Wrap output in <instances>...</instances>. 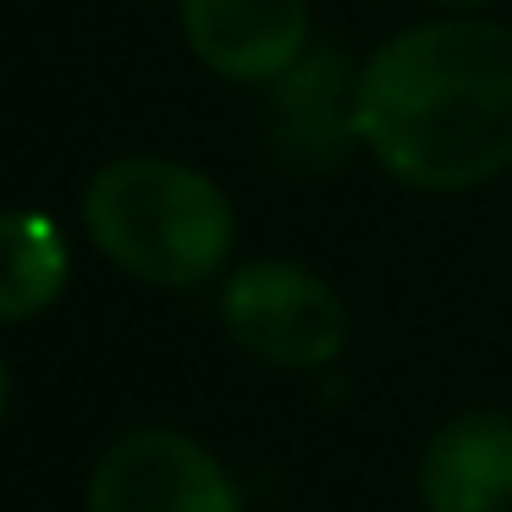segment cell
Listing matches in <instances>:
<instances>
[{
    "mask_svg": "<svg viewBox=\"0 0 512 512\" xmlns=\"http://www.w3.org/2000/svg\"><path fill=\"white\" fill-rule=\"evenodd\" d=\"M193 61L226 83H270L314 45L309 0H177Z\"/></svg>",
    "mask_w": 512,
    "mask_h": 512,
    "instance_id": "8992f818",
    "label": "cell"
},
{
    "mask_svg": "<svg viewBox=\"0 0 512 512\" xmlns=\"http://www.w3.org/2000/svg\"><path fill=\"white\" fill-rule=\"evenodd\" d=\"M358 61L320 45L303 50L276 83H270V155L292 177H331L358 149L353 127Z\"/></svg>",
    "mask_w": 512,
    "mask_h": 512,
    "instance_id": "5b68a950",
    "label": "cell"
},
{
    "mask_svg": "<svg viewBox=\"0 0 512 512\" xmlns=\"http://www.w3.org/2000/svg\"><path fill=\"white\" fill-rule=\"evenodd\" d=\"M430 6H446V12H485L496 0H430Z\"/></svg>",
    "mask_w": 512,
    "mask_h": 512,
    "instance_id": "30bf717a",
    "label": "cell"
},
{
    "mask_svg": "<svg viewBox=\"0 0 512 512\" xmlns=\"http://www.w3.org/2000/svg\"><path fill=\"white\" fill-rule=\"evenodd\" d=\"M6 413H12V369L0 358V424H6Z\"/></svg>",
    "mask_w": 512,
    "mask_h": 512,
    "instance_id": "9c48e42d",
    "label": "cell"
},
{
    "mask_svg": "<svg viewBox=\"0 0 512 512\" xmlns=\"http://www.w3.org/2000/svg\"><path fill=\"white\" fill-rule=\"evenodd\" d=\"M83 232L122 276L144 287H204L237 243V215L221 182L188 160L122 155L83 188Z\"/></svg>",
    "mask_w": 512,
    "mask_h": 512,
    "instance_id": "7a4b0ae2",
    "label": "cell"
},
{
    "mask_svg": "<svg viewBox=\"0 0 512 512\" xmlns=\"http://www.w3.org/2000/svg\"><path fill=\"white\" fill-rule=\"evenodd\" d=\"M89 512H243V496L210 446L166 424H144L100 452Z\"/></svg>",
    "mask_w": 512,
    "mask_h": 512,
    "instance_id": "277c9868",
    "label": "cell"
},
{
    "mask_svg": "<svg viewBox=\"0 0 512 512\" xmlns=\"http://www.w3.org/2000/svg\"><path fill=\"white\" fill-rule=\"evenodd\" d=\"M221 325L270 369H325L347 347V303L298 259H248L221 287Z\"/></svg>",
    "mask_w": 512,
    "mask_h": 512,
    "instance_id": "3957f363",
    "label": "cell"
},
{
    "mask_svg": "<svg viewBox=\"0 0 512 512\" xmlns=\"http://www.w3.org/2000/svg\"><path fill=\"white\" fill-rule=\"evenodd\" d=\"M67 237L39 210H0V325L34 320L67 292Z\"/></svg>",
    "mask_w": 512,
    "mask_h": 512,
    "instance_id": "ba28073f",
    "label": "cell"
},
{
    "mask_svg": "<svg viewBox=\"0 0 512 512\" xmlns=\"http://www.w3.org/2000/svg\"><path fill=\"white\" fill-rule=\"evenodd\" d=\"M358 149L413 193L512 171V28L479 12L408 23L358 61Z\"/></svg>",
    "mask_w": 512,
    "mask_h": 512,
    "instance_id": "6da1fadb",
    "label": "cell"
},
{
    "mask_svg": "<svg viewBox=\"0 0 512 512\" xmlns=\"http://www.w3.org/2000/svg\"><path fill=\"white\" fill-rule=\"evenodd\" d=\"M424 512H507L512 507V419L496 408L457 413L419 457Z\"/></svg>",
    "mask_w": 512,
    "mask_h": 512,
    "instance_id": "52a82bcc",
    "label": "cell"
}]
</instances>
